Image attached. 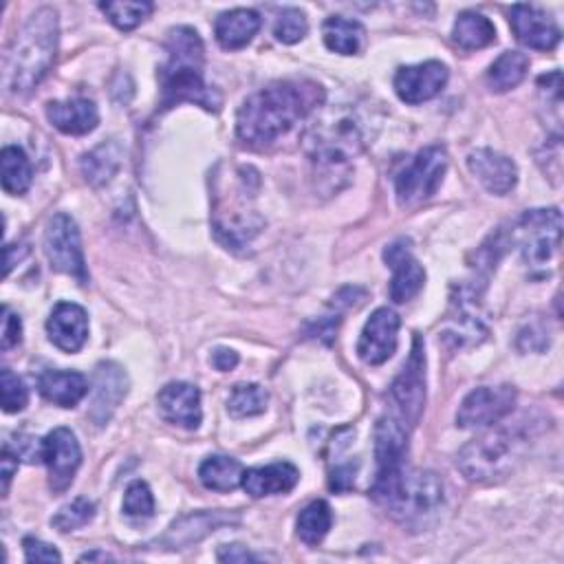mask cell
<instances>
[{"mask_svg": "<svg viewBox=\"0 0 564 564\" xmlns=\"http://www.w3.org/2000/svg\"><path fill=\"white\" fill-rule=\"evenodd\" d=\"M324 101V88L311 79L269 84L242 101L236 115V134L245 145L262 148Z\"/></svg>", "mask_w": 564, "mask_h": 564, "instance_id": "1", "label": "cell"}, {"mask_svg": "<svg viewBox=\"0 0 564 564\" xmlns=\"http://www.w3.org/2000/svg\"><path fill=\"white\" fill-rule=\"evenodd\" d=\"M167 59L159 68L161 106L172 108L181 101H192L205 110H218L220 97L205 84V51L200 35L192 26H174L165 42Z\"/></svg>", "mask_w": 564, "mask_h": 564, "instance_id": "2", "label": "cell"}, {"mask_svg": "<svg viewBox=\"0 0 564 564\" xmlns=\"http://www.w3.org/2000/svg\"><path fill=\"white\" fill-rule=\"evenodd\" d=\"M57 13L51 7L35 9L11 40L4 55V88L29 93L48 73L57 51Z\"/></svg>", "mask_w": 564, "mask_h": 564, "instance_id": "3", "label": "cell"}, {"mask_svg": "<svg viewBox=\"0 0 564 564\" xmlns=\"http://www.w3.org/2000/svg\"><path fill=\"white\" fill-rule=\"evenodd\" d=\"M368 123L346 104L322 108L302 134V148L319 167L346 165L368 145Z\"/></svg>", "mask_w": 564, "mask_h": 564, "instance_id": "4", "label": "cell"}, {"mask_svg": "<svg viewBox=\"0 0 564 564\" xmlns=\"http://www.w3.org/2000/svg\"><path fill=\"white\" fill-rule=\"evenodd\" d=\"M372 496L388 513L410 529H423L443 505V482L434 471L401 467L372 482Z\"/></svg>", "mask_w": 564, "mask_h": 564, "instance_id": "5", "label": "cell"}, {"mask_svg": "<svg viewBox=\"0 0 564 564\" xmlns=\"http://www.w3.org/2000/svg\"><path fill=\"white\" fill-rule=\"evenodd\" d=\"M531 432L524 421H518L513 427L502 425L485 432L478 438H471L456 456V467L467 480L487 482L507 476L522 456V449Z\"/></svg>", "mask_w": 564, "mask_h": 564, "instance_id": "6", "label": "cell"}, {"mask_svg": "<svg viewBox=\"0 0 564 564\" xmlns=\"http://www.w3.org/2000/svg\"><path fill=\"white\" fill-rule=\"evenodd\" d=\"M229 194H216V207H214V229L216 236L231 249L247 247L253 236L262 229V218L258 212L249 205L251 196L247 187V170H238L234 185L229 187Z\"/></svg>", "mask_w": 564, "mask_h": 564, "instance_id": "7", "label": "cell"}, {"mask_svg": "<svg viewBox=\"0 0 564 564\" xmlns=\"http://www.w3.org/2000/svg\"><path fill=\"white\" fill-rule=\"evenodd\" d=\"M562 236V214L557 207L527 209L513 225L511 240L518 242L522 260L531 269H544L557 253Z\"/></svg>", "mask_w": 564, "mask_h": 564, "instance_id": "8", "label": "cell"}, {"mask_svg": "<svg viewBox=\"0 0 564 564\" xmlns=\"http://www.w3.org/2000/svg\"><path fill=\"white\" fill-rule=\"evenodd\" d=\"M425 405V352L419 335L412 339V350L401 372L388 390L386 414L401 421L405 427H414Z\"/></svg>", "mask_w": 564, "mask_h": 564, "instance_id": "9", "label": "cell"}, {"mask_svg": "<svg viewBox=\"0 0 564 564\" xmlns=\"http://www.w3.org/2000/svg\"><path fill=\"white\" fill-rule=\"evenodd\" d=\"M447 167V152L441 145L419 150L394 176V192L401 207H414L427 200L441 185Z\"/></svg>", "mask_w": 564, "mask_h": 564, "instance_id": "10", "label": "cell"}, {"mask_svg": "<svg viewBox=\"0 0 564 564\" xmlns=\"http://www.w3.org/2000/svg\"><path fill=\"white\" fill-rule=\"evenodd\" d=\"M44 253L55 271L73 275L79 284H84L88 280L79 229L68 214L59 212L46 223Z\"/></svg>", "mask_w": 564, "mask_h": 564, "instance_id": "11", "label": "cell"}, {"mask_svg": "<svg viewBox=\"0 0 564 564\" xmlns=\"http://www.w3.org/2000/svg\"><path fill=\"white\" fill-rule=\"evenodd\" d=\"M487 326L480 317L478 284H458L449 297V311L443 326V337L454 346L478 344L485 339Z\"/></svg>", "mask_w": 564, "mask_h": 564, "instance_id": "12", "label": "cell"}, {"mask_svg": "<svg viewBox=\"0 0 564 564\" xmlns=\"http://www.w3.org/2000/svg\"><path fill=\"white\" fill-rule=\"evenodd\" d=\"M516 403V390L502 386H480L471 390L456 412L458 427H487L502 421Z\"/></svg>", "mask_w": 564, "mask_h": 564, "instance_id": "13", "label": "cell"}, {"mask_svg": "<svg viewBox=\"0 0 564 564\" xmlns=\"http://www.w3.org/2000/svg\"><path fill=\"white\" fill-rule=\"evenodd\" d=\"M42 463L48 469V485L53 491H66L82 463V449L68 427H55L42 438Z\"/></svg>", "mask_w": 564, "mask_h": 564, "instance_id": "14", "label": "cell"}, {"mask_svg": "<svg viewBox=\"0 0 564 564\" xmlns=\"http://www.w3.org/2000/svg\"><path fill=\"white\" fill-rule=\"evenodd\" d=\"M399 324H401V319L392 308H388V306L377 308L368 317V322L364 324V330L359 335V341H357L359 359L368 366H379V364L388 361L397 348Z\"/></svg>", "mask_w": 564, "mask_h": 564, "instance_id": "15", "label": "cell"}, {"mask_svg": "<svg viewBox=\"0 0 564 564\" xmlns=\"http://www.w3.org/2000/svg\"><path fill=\"white\" fill-rule=\"evenodd\" d=\"M509 24L518 42L535 51L555 48L562 35L555 20L533 4H513L509 9Z\"/></svg>", "mask_w": 564, "mask_h": 564, "instance_id": "16", "label": "cell"}, {"mask_svg": "<svg viewBox=\"0 0 564 564\" xmlns=\"http://www.w3.org/2000/svg\"><path fill=\"white\" fill-rule=\"evenodd\" d=\"M447 84V66L430 59L414 66H401L394 75V90L405 104H421L436 97Z\"/></svg>", "mask_w": 564, "mask_h": 564, "instance_id": "17", "label": "cell"}, {"mask_svg": "<svg viewBox=\"0 0 564 564\" xmlns=\"http://www.w3.org/2000/svg\"><path fill=\"white\" fill-rule=\"evenodd\" d=\"M383 260L392 269L390 297L399 304L412 300L421 291V286L425 284V269L412 256L410 240L399 238V240L390 242L383 251Z\"/></svg>", "mask_w": 564, "mask_h": 564, "instance_id": "18", "label": "cell"}, {"mask_svg": "<svg viewBox=\"0 0 564 564\" xmlns=\"http://www.w3.org/2000/svg\"><path fill=\"white\" fill-rule=\"evenodd\" d=\"M128 392V375L115 361H101L95 368L93 381V401L88 416L95 425H106Z\"/></svg>", "mask_w": 564, "mask_h": 564, "instance_id": "19", "label": "cell"}, {"mask_svg": "<svg viewBox=\"0 0 564 564\" xmlns=\"http://www.w3.org/2000/svg\"><path fill=\"white\" fill-rule=\"evenodd\" d=\"M161 416L185 430H196L203 419L200 392L196 386L185 381H172L163 386L156 394Z\"/></svg>", "mask_w": 564, "mask_h": 564, "instance_id": "20", "label": "cell"}, {"mask_svg": "<svg viewBox=\"0 0 564 564\" xmlns=\"http://www.w3.org/2000/svg\"><path fill=\"white\" fill-rule=\"evenodd\" d=\"M48 339L64 352H77L88 337V315L75 302H59L46 319Z\"/></svg>", "mask_w": 564, "mask_h": 564, "instance_id": "21", "label": "cell"}, {"mask_svg": "<svg viewBox=\"0 0 564 564\" xmlns=\"http://www.w3.org/2000/svg\"><path fill=\"white\" fill-rule=\"evenodd\" d=\"M234 522H238V516L236 513H227V511H196V513H187V516H181L178 520H174L159 542L163 546H167V549H185L189 544H196L207 533L216 531L218 527L234 524Z\"/></svg>", "mask_w": 564, "mask_h": 564, "instance_id": "22", "label": "cell"}, {"mask_svg": "<svg viewBox=\"0 0 564 564\" xmlns=\"http://www.w3.org/2000/svg\"><path fill=\"white\" fill-rule=\"evenodd\" d=\"M467 165L471 170V174L485 185L487 192L491 194H507L513 189L516 181H518V170L516 163L489 148H478L474 152H469L467 156Z\"/></svg>", "mask_w": 564, "mask_h": 564, "instance_id": "23", "label": "cell"}, {"mask_svg": "<svg viewBox=\"0 0 564 564\" xmlns=\"http://www.w3.org/2000/svg\"><path fill=\"white\" fill-rule=\"evenodd\" d=\"M297 480H300L297 467L293 463L280 460V463H271L264 467L245 469L240 487L249 496L262 498V496H273V494H286L297 485Z\"/></svg>", "mask_w": 564, "mask_h": 564, "instance_id": "24", "label": "cell"}, {"mask_svg": "<svg viewBox=\"0 0 564 564\" xmlns=\"http://www.w3.org/2000/svg\"><path fill=\"white\" fill-rule=\"evenodd\" d=\"M46 117L64 134H86L99 121L97 106L84 97L46 104Z\"/></svg>", "mask_w": 564, "mask_h": 564, "instance_id": "25", "label": "cell"}, {"mask_svg": "<svg viewBox=\"0 0 564 564\" xmlns=\"http://www.w3.org/2000/svg\"><path fill=\"white\" fill-rule=\"evenodd\" d=\"M262 20L253 9H231L216 18L214 35L223 48H242L258 33Z\"/></svg>", "mask_w": 564, "mask_h": 564, "instance_id": "26", "label": "cell"}, {"mask_svg": "<svg viewBox=\"0 0 564 564\" xmlns=\"http://www.w3.org/2000/svg\"><path fill=\"white\" fill-rule=\"evenodd\" d=\"M37 388L46 401L62 408H73L88 390L84 375L75 370H46L40 375Z\"/></svg>", "mask_w": 564, "mask_h": 564, "instance_id": "27", "label": "cell"}, {"mask_svg": "<svg viewBox=\"0 0 564 564\" xmlns=\"http://www.w3.org/2000/svg\"><path fill=\"white\" fill-rule=\"evenodd\" d=\"M121 156H123V148L117 139L99 143L95 150H90L82 159L84 178L95 187L106 185L117 174L121 165Z\"/></svg>", "mask_w": 564, "mask_h": 564, "instance_id": "28", "label": "cell"}, {"mask_svg": "<svg viewBox=\"0 0 564 564\" xmlns=\"http://www.w3.org/2000/svg\"><path fill=\"white\" fill-rule=\"evenodd\" d=\"M452 40L465 51L482 48L496 40V26L478 11H463L452 26Z\"/></svg>", "mask_w": 564, "mask_h": 564, "instance_id": "29", "label": "cell"}, {"mask_svg": "<svg viewBox=\"0 0 564 564\" xmlns=\"http://www.w3.org/2000/svg\"><path fill=\"white\" fill-rule=\"evenodd\" d=\"M326 48L339 55H355L364 44V26L357 20H348L344 15H330L322 26Z\"/></svg>", "mask_w": 564, "mask_h": 564, "instance_id": "30", "label": "cell"}, {"mask_svg": "<svg viewBox=\"0 0 564 564\" xmlns=\"http://www.w3.org/2000/svg\"><path fill=\"white\" fill-rule=\"evenodd\" d=\"M242 465L231 458V456H223V454H214L207 456L200 467H198V478L207 489L214 491H231L240 485L242 480Z\"/></svg>", "mask_w": 564, "mask_h": 564, "instance_id": "31", "label": "cell"}, {"mask_svg": "<svg viewBox=\"0 0 564 564\" xmlns=\"http://www.w3.org/2000/svg\"><path fill=\"white\" fill-rule=\"evenodd\" d=\"M0 174H2V189L7 194H24L31 185L33 172L31 163L22 148L18 145H4L0 152Z\"/></svg>", "mask_w": 564, "mask_h": 564, "instance_id": "32", "label": "cell"}, {"mask_svg": "<svg viewBox=\"0 0 564 564\" xmlns=\"http://www.w3.org/2000/svg\"><path fill=\"white\" fill-rule=\"evenodd\" d=\"M529 70V59L524 53L518 51H505L487 70V84L496 93H505L509 88H516Z\"/></svg>", "mask_w": 564, "mask_h": 564, "instance_id": "33", "label": "cell"}, {"mask_svg": "<svg viewBox=\"0 0 564 564\" xmlns=\"http://www.w3.org/2000/svg\"><path fill=\"white\" fill-rule=\"evenodd\" d=\"M333 524V511L328 507L326 500H313L308 502L300 513H297V520H295V527H297V535L302 542L315 546L324 540V535L328 533Z\"/></svg>", "mask_w": 564, "mask_h": 564, "instance_id": "34", "label": "cell"}, {"mask_svg": "<svg viewBox=\"0 0 564 564\" xmlns=\"http://www.w3.org/2000/svg\"><path fill=\"white\" fill-rule=\"evenodd\" d=\"M269 394L262 386L258 383H238L231 388L227 397V412L236 419L245 416H256L267 410Z\"/></svg>", "mask_w": 564, "mask_h": 564, "instance_id": "35", "label": "cell"}, {"mask_svg": "<svg viewBox=\"0 0 564 564\" xmlns=\"http://www.w3.org/2000/svg\"><path fill=\"white\" fill-rule=\"evenodd\" d=\"M99 9L108 15V20L117 29L130 31L152 13L154 4L152 2H101Z\"/></svg>", "mask_w": 564, "mask_h": 564, "instance_id": "36", "label": "cell"}, {"mask_svg": "<svg viewBox=\"0 0 564 564\" xmlns=\"http://www.w3.org/2000/svg\"><path fill=\"white\" fill-rule=\"evenodd\" d=\"M95 516V505L88 498H75L73 502L64 505L55 516H53V527L62 533L75 531L84 524H88Z\"/></svg>", "mask_w": 564, "mask_h": 564, "instance_id": "37", "label": "cell"}, {"mask_svg": "<svg viewBox=\"0 0 564 564\" xmlns=\"http://www.w3.org/2000/svg\"><path fill=\"white\" fill-rule=\"evenodd\" d=\"M308 31V22L306 15L295 9V7H286L278 13L275 24H273V35L282 42V44H295L300 42Z\"/></svg>", "mask_w": 564, "mask_h": 564, "instance_id": "38", "label": "cell"}, {"mask_svg": "<svg viewBox=\"0 0 564 564\" xmlns=\"http://www.w3.org/2000/svg\"><path fill=\"white\" fill-rule=\"evenodd\" d=\"M0 394H2V410L9 414L24 410L29 401V390L24 381L18 375H13L9 368H2L0 372Z\"/></svg>", "mask_w": 564, "mask_h": 564, "instance_id": "39", "label": "cell"}, {"mask_svg": "<svg viewBox=\"0 0 564 564\" xmlns=\"http://www.w3.org/2000/svg\"><path fill=\"white\" fill-rule=\"evenodd\" d=\"M123 513L130 518H150L154 513V498L143 480L128 485L123 496Z\"/></svg>", "mask_w": 564, "mask_h": 564, "instance_id": "40", "label": "cell"}, {"mask_svg": "<svg viewBox=\"0 0 564 564\" xmlns=\"http://www.w3.org/2000/svg\"><path fill=\"white\" fill-rule=\"evenodd\" d=\"M22 546H24L26 562H59L62 560V555L57 553L55 546H51L37 538H24Z\"/></svg>", "mask_w": 564, "mask_h": 564, "instance_id": "41", "label": "cell"}, {"mask_svg": "<svg viewBox=\"0 0 564 564\" xmlns=\"http://www.w3.org/2000/svg\"><path fill=\"white\" fill-rule=\"evenodd\" d=\"M22 339V322L9 306L2 308V350L18 346Z\"/></svg>", "mask_w": 564, "mask_h": 564, "instance_id": "42", "label": "cell"}, {"mask_svg": "<svg viewBox=\"0 0 564 564\" xmlns=\"http://www.w3.org/2000/svg\"><path fill=\"white\" fill-rule=\"evenodd\" d=\"M355 465L352 463H344V465H337L333 471H330V489L335 491H346L352 480H355Z\"/></svg>", "mask_w": 564, "mask_h": 564, "instance_id": "43", "label": "cell"}, {"mask_svg": "<svg viewBox=\"0 0 564 564\" xmlns=\"http://www.w3.org/2000/svg\"><path fill=\"white\" fill-rule=\"evenodd\" d=\"M0 465H2V494L7 496V491H9V482H11V476L18 471V454H13L9 445H4V449H2Z\"/></svg>", "mask_w": 564, "mask_h": 564, "instance_id": "44", "label": "cell"}, {"mask_svg": "<svg viewBox=\"0 0 564 564\" xmlns=\"http://www.w3.org/2000/svg\"><path fill=\"white\" fill-rule=\"evenodd\" d=\"M236 364H238V352L231 350V348H216L212 352V366L220 372L231 370Z\"/></svg>", "mask_w": 564, "mask_h": 564, "instance_id": "45", "label": "cell"}, {"mask_svg": "<svg viewBox=\"0 0 564 564\" xmlns=\"http://www.w3.org/2000/svg\"><path fill=\"white\" fill-rule=\"evenodd\" d=\"M218 560L220 562H249V560H256V555H251L240 544H229V546H223L218 551Z\"/></svg>", "mask_w": 564, "mask_h": 564, "instance_id": "46", "label": "cell"}, {"mask_svg": "<svg viewBox=\"0 0 564 564\" xmlns=\"http://www.w3.org/2000/svg\"><path fill=\"white\" fill-rule=\"evenodd\" d=\"M79 560L84 562V560H112V557L108 553H101V551H90V553H84Z\"/></svg>", "mask_w": 564, "mask_h": 564, "instance_id": "47", "label": "cell"}]
</instances>
